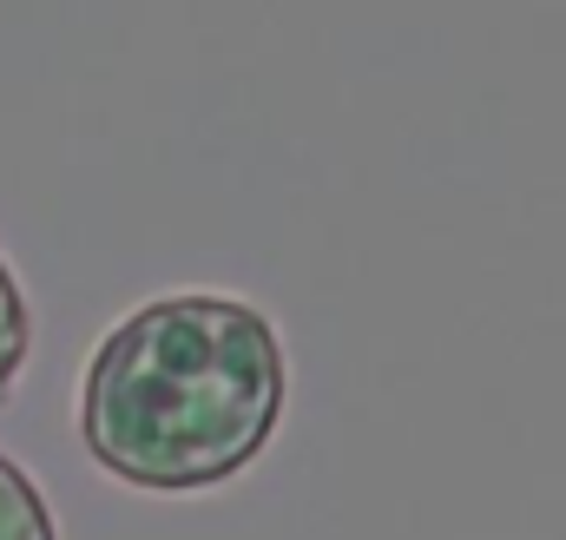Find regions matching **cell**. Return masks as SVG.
<instances>
[{
    "label": "cell",
    "mask_w": 566,
    "mask_h": 540,
    "mask_svg": "<svg viewBox=\"0 0 566 540\" xmlns=\"http://www.w3.org/2000/svg\"><path fill=\"white\" fill-rule=\"evenodd\" d=\"M0 540H60L40 481L13 455H0Z\"/></svg>",
    "instance_id": "7a4b0ae2"
},
{
    "label": "cell",
    "mask_w": 566,
    "mask_h": 540,
    "mask_svg": "<svg viewBox=\"0 0 566 540\" xmlns=\"http://www.w3.org/2000/svg\"><path fill=\"white\" fill-rule=\"evenodd\" d=\"M27 350H33V310H27V290H20L13 264L0 258V396L20 383Z\"/></svg>",
    "instance_id": "3957f363"
},
{
    "label": "cell",
    "mask_w": 566,
    "mask_h": 540,
    "mask_svg": "<svg viewBox=\"0 0 566 540\" xmlns=\"http://www.w3.org/2000/svg\"><path fill=\"white\" fill-rule=\"evenodd\" d=\"M277 323L224 290H171L126 310L80 376L86 455L145 495H198L244 475L283 422Z\"/></svg>",
    "instance_id": "6da1fadb"
}]
</instances>
